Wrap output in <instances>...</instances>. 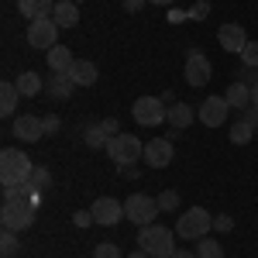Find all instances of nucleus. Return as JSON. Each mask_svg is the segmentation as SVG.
I'll use <instances>...</instances> for the list:
<instances>
[{"instance_id": "1", "label": "nucleus", "mask_w": 258, "mask_h": 258, "mask_svg": "<svg viewBox=\"0 0 258 258\" xmlns=\"http://www.w3.org/2000/svg\"><path fill=\"white\" fill-rule=\"evenodd\" d=\"M38 203H41V193H31L24 200H4V210H0V224L4 231H28L35 224V214H38Z\"/></svg>"}, {"instance_id": "2", "label": "nucleus", "mask_w": 258, "mask_h": 258, "mask_svg": "<svg viewBox=\"0 0 258 258\" xmlns=\"http://www.w3.org/2000/svg\"><path fill=\"white\" fill-rule=\"evenodd\" d=\"M172 238H176V231H169L162 224H148V227L138 231V248L148 251L152 258H172L176 255V241Z\"/></svg>"}, {"instance_id": "3", "label": "nucleus", "mask_w": 258, "mask_h": 258, "mask_svg": "<svg viewBox=\"0 0 258 258\" xmlns=\"http://www.w3.org/2000/svg\"><path fill=\"white\" fill-rule=\"evenodd\" d=\"M210 227H214V217L203 210V207H189L186 214H179L176 220V234L182 241H200L210 234Z\"/></svg>"}, {"instance_id": "4", "label": "nucleus", "mask_w": 258, "mask_h": 258, "mask_svg": "<svg viewBox=\"0 0 258 258\" xmlns=\"http://www.w3.org/2000/svg\"><path fill=\"white\" fill-rule=\"evenodd\" d=\"M31 169H35V162L21 148H4L0 152V182H28Z\"/></svg>"}, {"instance_id": "5", "label": "nucleus", "mask_w": 258, "mask_h": 258, "mask_svg": "<svg viewBox=\"0 0 258 258\" xmlns=\"http://www.w3.org/2000/svg\"><path fill=\"white\" fill-rule=\"evenodd\" d=\"M107 155L124 169V165H135L138 159H145V145L135 135H114V138L107 141Z\"/></svg>"}, {"instance_id": "6", "label": "nucleus", "mask_w": 258, "mask_h": 258, "mask_svg": "<svg viewBox=\"0 0 258 258\" xmlns=\"http://www.w3.org/2000/svg\"><path fill=\"white\" fill-rule=\"evenodd\" d=\"M28 45L31 48H41V52H48V48H55L59 45V24L55 18H35L28 24Z\"/></svg>"}, {"instance_id": "7", "label": "nucleus", "mask_w": 258, "mask_h": 258, "mask_svg": "<svg viewBox=\"0 0 258 258\" xmlns=\"http://www.w3.org/2000/svg\"><path fill=\"white\" fill-rule=\"evenodd\" d=\"M124 214H127V220H131V224H138V227H148V224H155L159 203H155V197L131 193V197L124 200Z\"/></svg>"}, {"instance_id": "8", "label": "nucleus", "mask_w": 258, "mask_h": 258, "mask_svg": "<svg viewBox=\"0 0 258 258\" xmlns=\"http://www.w3.org/2000/svg\"><path fill=\"white\" fill-rule=\"evenodd\" d=\"M131 114H135V120L141 127H159L162 120H169V110L162 107L159 97H138L131 103Z\"/></svg>"}, {"instance_id": "9", "label": "nucleus", "mask_w": 258, "mask_h": 258, "mask_svg": "<svg viewBox=\"0 0 258 258\" xmlns=\"http://www.w3.org/2000/svg\"><path fill=\"white\" fill-rule=\"evenodd\" d=\"M214 76V66H210V59L200 52V48H193L189 55H186V83L189 86H207V80Z\"/></svg>"}, {"instance_id": "10", "label": "nucleus", "mask_w": 258, "mask_h": 258, "mask_svg": "<svg viewBox=\"0 0 258 258\" xmlns=\"http://www.w3.org/2000/svg\"><path fill=\"white\" fill-rule=\"evenodd\" d=\"M90 210H93V220H97V224H103V227H114L117 220L127 217V214H124V203H117L114 197H100Z\"/></svg>"}, {"instance_id": "11", "label": "nucleus", "mask_w": 258, "mask_h": 258, "mask_svg": "<svg viewBox=\"0 0 258 258\" xmlns=\"http://www.w3.org/2000/svg\"><path fill=\"white\" fill-rule=\"evenodd\" d=\"M145 165L148 169H165L172 165V141L169 138H152L145 145Z\"/></svg>"}, {"instance_id": "12", "label": "nucleus", "mask_w": 258, "mask_h": 258, "mask_svg": "<svg viewBox=\"0 0 258 258\" xmlns=\"http://www.w3.org/2000/svg\"><path fill=\"white\" fill-rule=\"evenodd\" d=\"M227 110H231V103L224 97H207L203 103H200V114L197 117L207 124V127H220L224 120H227Z\"/></svg>"}, {"instance_id": "13", "label": "nucleus", "mask_w": 258, "mask_h": 258, "mask_svg": "<svg viewBox=\"0 0 258 258\" xmlns=\"http://www.w3.org/2000/svg\"><path fill=\"white\" fill-rule=\"evenodd\" d=\"M21 141H38L45 135V117H35V114H21L14 120V127H11Z\"/></svg>"}, {"instance_id": "14", "label": "nucleus", "mask_w": 258, "mask_h": 258, "mask_svg": "<svg viewBox=\"0 0 258 258\" xmlns=\"http://www.w3.org/2000/svg\"><path fill=\"white\" fill-rule=\"evenodd\" d=\"M217 41H220V48H227V52H244V45H248V35H244V28L241 24H220V31H217Z\"/></svg>"}, {"instance_id": "15", "label": "nucleus", "mask_w": 258, "mask_h": 258, "mask_svg": "<svg viewBox=\"0 0 258 258\" xmlns=\"http://www.w3.org/2000/svg\"><path fill=\"white\" fill-rule=\"evenodd\" d=\"M52 18L59 28H76L80 24V4H73V0H59L55 7H52Z\"/></svg>"}, {"instance_id": "16", "label": "nucleus", "mask_w": 258, "mask_h": 258, "mask_svg": "<svg viewBox=\"0 0 258 258\" xmlns=\"http://www.w3.org/2000/svg\"><path fill=\"white\" fill-rule=\"evenodd\" d=\"M224 100H227L234 110H248V107H251V86H248V83H241V80L231 83V86H227V93H224Z\"/></svg>"}, {"instance_id": "17", "label": "nucleus", "mask_w": 258, "mask_h": 258, "mask_svg": "<svg viewBox=\"0 0 258 258\" xmlns=\"http://www.w3.org/2000/svg\"><path fill=\"white\" fill-rule=\"evenodd\" d=\"M45 55H48V69H52V73H69V69L76 66L73 52H69L66 45H55V48H48Z\"/></svg>"}, {"instance_id": "18", "label": "nucleus", "mask_w": 258, "mask_h": 258, "mask_svg": "<svg viewBox=\"0 0 258 258\" xmlns=\"http://www.w3.org/2000/svg\"><path fill=\"white\" fill-rule=\"evenodd\" d=\"M69 76H73V83H76V86H93L100 73H97V66H93L90 59H80L73 69H69Z\"/></svg>"}, {"instance_id": "19", "label": "nucleus", "mask_w": 258, "mask_h": 258, "mask_svg": "<svg viewBox=\"0 0 258 258\" xmlns=\"http://www.w3.org/2000/svg\"><path fill=\"white\" fill-rule=\"evenodd\" d=\"M18 100H21L18 83H0V114L4 117H11L18 110Z\"/></svg>"}, {"instance_id": "20", "label": "nucleus", "mask_w": 258, "mask_h": 258, "mask_svg": "<svg viewBox=\"0 0 258 258\" xmlns=\"http://www.w3.org/2000/svg\"><path fill=\"white\" fill-rule=\"evenodd\" d=\"M193 117H197V114H193L189 103H172V107H169V124H172L176 131H186V127L193 124Z\"/></svg>"}, {"instance_id": "21", "label": "nucleus", "mask_w": 258, "mask_h": 258, "mask_svg": "<svg viewBox=\"0 0 258 258\" xmlns=\"http://www.w3.org/2000/svg\"><path fill=\"white\" fill-rule=\"evenodd\" d=\"M52 0H18V11L24 14L28 21H35V18H45V14H52Z\"/></svg>"}, {"instance_id": "22", "label": "nucleus", "mask_w": 258, "mask_h": 258, "mask_svg": "<svg viewBox=\"0 0 258 258\" xmlns=\"http://www.w3.org/2000/svg\"><path fill=\"white\" fill-rule=\"evenodd\" d=\"M73 76L69 73H55V76H48V93L55 100H69V93H73Z\"/></svg>"}, {"instance_id": "23", "label": "nucleus", "mask_w": 258, "mask_h": 258, "mask_svg": "<svg viewBox=\"0 0 258 258\" xmlns=\"http://www.w3.org/2000/svg\"><path fill=\"white\" fill-rule=\"evenodd\" d=\"M18 90H21V97H38L41 90H45V83H41V76L38 73H31V69H28V73H21L18 80Z\"/></svg>"}, {"instance_id": "24", "label": "nucleus", "mask_w": 258, "mask_h": 258, "mask_svg": "<svg viewBox=\"0 0 258 258\" xmlns=\"http://www.w3.org/2000/svg\"><path fill=\"white\" fill-rule=\"evenodd\" d=\"M83 141H86L90 148H107V141H110V135L103 131V120H100V124H90V127L83 131Z\"/></svg>"}, {"instance_id": "25", "label": "nucleus", "mask_w": 258, "mask_h": 258, "mask_svg": "<svg viewBox=\"0 0 258 258\" xmlns=\"http://www.w3.org/2000/svg\"><path fill=\"white\" fill-rule=\"evenodd\" d=\"M48 186H52V176H48V169L35 165V169H31V176H28V189H31V193H45Z\"/></svg>"}, {"instance_id": "26", "label": "nucleus", "mask_w": 258, "mask_h": 258, "mask_svg": "<svg viewBox=\"0 0 258 258\" xmlns=\"http://www.w3.org/2000/svg\"><path fill=\"white\" fill-rule=\"evenodd\" d=\"M197 255H200V258H224V251H220V241L200 238V244H197Z\"/></svg>"}, {"instance_id": "27", "label": "nucleus", "mask_w": 258, "mask_h": 258, "mask_svg": "<svg viewBox=\"0 0 258 258\" xmlns=\"http://www.w3.org/2000/svg\"><path fill=\"white\" fill-rule=\"evenodd\" d=\"M251 135H255V131H251L244 120H238V124L231 127V141H234V145H248V141H251Z\"/></svg>"}, {"instance_id": "28", "label": "nucleus", "mask_w": 258, "mask_h": 258, "mask_svg": "<svg viewBox=\"0 0 258 258\" xmlns=\"http://www.w3.org/2000/svg\"><path fill=\"white\" fill-rule=\"evenodd\" d=\"M159 210H179V193L176 189H165V193H159Z\"/></svg>"}, {"instance_id": "29", "label": "nucleus", "mask_w": 258, "mask_h": 258, "mask_svg": "<svg viewBox=\"0 0 258 258\" xmlns=\"http://www.w3.org/2000/svg\"><path fill=\"white\" fill-rule=\"evenodd\" d=\"M0 251H4V258H11L14 251H18V234H14V231H4V238H0Z\"/></svg>"}, {"instance_id": "30", "label": "nucleus", "mask_w": 258, "mask_h": 258, "mask_svg": "<svg viewBox=\"0 0 258 258\" xmlns=\"http://www.w3.org/2000/svg\"><path fill=\"white\" fill-rule=\"evenodd\" d=\"M241 62H244V66H251V69H258V41H248V45H244Z\"/></svg>"}, {"instance_id": "31", "label": "nucleus", "mask_w": 258, "mask_h": 258, "mask_svg": "<svg viewBox=\"0 0 258 258\" xmlns=\"http://www.w3.org/2000/svg\"><path fill=\"white\" fill-rule=\"evenodd\" d=\"M93 258H120V248H117V244H110V241H107V244H97Z\"/></svg>"}, {"instance_id": "32", "label": "nucleus", "mask_w": 258, "mask_h": 258, "mask_svg": "<svg viewBox=\"0 0 258 258\" xmlns=\"http://www.w3.org/2000/svg\"><path fill=\"white\" fill-rule=\"evenodd\" d=\"M207 14H210V4H207V0H200V4H193V11H189L186 18H189V21H203Z\"/></svg>"}, {"instance_id": "33", "label": "nucleus", "mask_w": 258, "mask_h": 258, "mask_svg": "<svg viewBox=\"0 0 258 258\" xmlns=\"http://www.w3.org/2000/svg\"><path fill=\"white\" fill-rule=\"evenodd\" d=\"M214 227H217L220 234H231L234 231V220L227 217V214H220V217H214Z\"/></svg>"}, {"instance_id": "34", "label": "nucleus", "mask_w": 258, "mask_h": 258, "mask_svg": "<svg viewBox=\"0 0 258 258\" xmlns=\"http://www.w3.org/2000/svg\"><path fill=\"white\" fill-rule=\"evenodd\" d=\"M241 120L251 127V131H258V110L255 107H248V110H241Z\"/></svg>"}, {"instance_id": "35", "label": "nucleus", "mask_w": 258, "mask_h": 258, "mask_svg": "<svg viewBox=\"0 0 258 258\" xmlns=\"http://www.w3.org/2000/svg\"><path fill=\"white\" fill-rule=\"evenodd\" d=\"M76 224H80V227H90V224H97V220H93V210H80V214H76Z\"/></svg>"}, {"instance_id": "36", "label": "nucleus", "mask_w": 258, "mask_h": 258, "mask_svg": "<svg viewBox=\"0 0 258 258\" xmlns=\"http://www.w3.org/2000/svg\"><path fill=\"white\" fill-rule=\"evenodd\" d=\"M55 131H59V117L48 114V117H45V135H55Z\"/></svg>"}, {"instance_id": "37", "label": "nucleus", "mask_w": 258, "mask_h": 258, "mask_svg": "<svg viewBox=\"0 0 258 258\" xmlns=\"http://www.w3.org/2000/svg\"><path fill=\"white\" fill-rule=\"evenodd\" d=\"M145 4H148V0H124V11H131V14H135V11H141Z\"/></svg>"}, {"instance_id": "38", "label": "nucleus", "mask_w": 258, "mask_h": 258, "mask_svg": "<svg viewBox=\"0 0 258 258\" xmlns=\"http://www.w3.org/2000/svg\"><path fill=\"white\" fill-rule=\"evenodd\" d=\"M103 131H107V135L114 138V135H117V120H114V117H107V120H103Z\"/></svg>"}, {"instance_id": "39", "label": "nucleus", "mask_w": 258, "mask_h": 258, "mask_svg": "<svg viewBox=\"0 0 258 258\" xmlns=\"http://www.w3.org/2000/svg\"><path fill=\"white\" fill-rule=\"evenodd\" d=\"M169 21H172V24H179V21H189V18H186L182 11H169Z\"/></svg>"}, {"instance_id": "40", "label": "nucleus", "mask_w": 258, "mask_h": 258, "mask_svg": "<svg viewBox=\"0 0 258 258\" xmlns=\"http://www.w3.org/2000/svg\"><path fill=\"white\" fill-rule=\"evenodd\" d=\"M251 107L258 110V86H251Z\"/></svg>"}, {"instance_id": "41", "label": "nucleus", "mask_w": 258, "mask_h": 258, "mask_svg": "<svg viewBox=\"0 0 258 258\" xmlns=\"http://www.w3.org/2000/svg\"><path fill=\"white\" fill-rule=\"evenodd\" d=\"M176 258H200L197 251H176Z\"/></svg>"}, {"instance_id": "42", "label": "nucleus", "mask_w": 258, "mask_h": 258, "mask_svg": "<svg viewBox=\"0 0 258 258\" xmlns=\"http://www.w3.org/2000/svg\"><path fill=\"white\" fill-rule=\"evenodd\" d=\"M127 258H152V255H148V251H141V248H138V251H131Z\"/></svg>"}, {"instance_id": "43", "label": "nucleus", "mask_w": 258, "mask_h": 258, "mask_svg": "<svg viewBox=\"0 0 258 258\" xmlns=\"http://www.w3.org/2000/svg\"><path fill=\"white\" fill-rule=\"evenodd\" d=\"M148 4H159V7H172V0H148Z\"/></svg>"}, {"instance_id": "44", "label": "nucleus", "mask_w": 258, "mask_h": 258, "mask_svg": "<svg viewBox=\"0 0 258 258\" xmlns=\"http://www.w3.org/2000/svg\"><path fill=\"white\" fill-rule=\"evenodd\" d=\"M73 4H83V0H73Z\"/></svg>"}, {"instance_id": "45", "label": "nucleus", "mask_w": 258, "mask_h": 258, "mask_svg": "<svg viewBox=\"0 0 258 258\" xmlns=\"http://www.w3.org/2000/svg\"><path fill=\"white\" fill-rule=\"evenodd\" d=\"M172 258H176V255H172Z\"/></svg>"}]
</instances>
